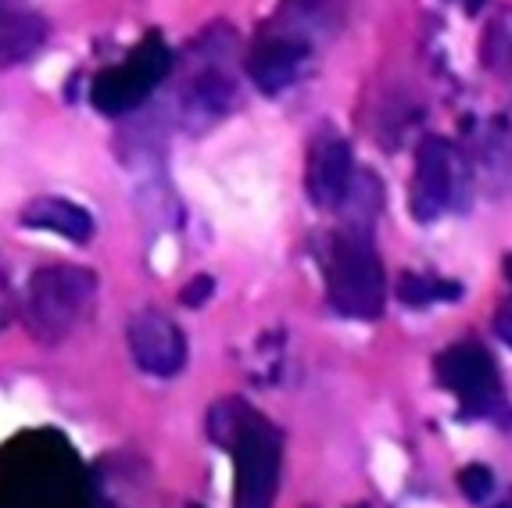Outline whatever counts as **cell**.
<instances>
[{"mask_svg":"<svg viewBox=\"0 0 512 508\" xmlns=\"http://www.w3.org/2000/svg\"><path fill=\"white\" fill-rule=\"evenodd\" d=\"M22 226L43 229V233H58L72 244H86L94 237V219L86 208H79L69 197H40L22 212Z\"/></svg>","mask_w":512,"mask_h":508,"instance_id":"obj_11","label":"cell"},{"mask_svg":"<svg viewBox=\"0 0 512 508\" xmlns=\"http://www.w3.org/2000/svg\"><path fill=\"white\" fill-rule=\"evenodd\" d=\"M172 72V51L169 43L158 33H147L144 40L133 47V51L122 58V65L108 68L94 79V90H90V101L101 115L108 119H119L137 111L147 97L158 90L165 76Z\"/></svg>","mask_w":512,"mask_h":508,"instance_id":"obj_4","label":"cell"},{"mask_svg":"<svg viewBox=\"0 0 512 508\" xmlns=\"http://www.w3.org/2000/svg\"><path fill=\"white\" fill-rule=\"evenodd\" d=\"M359 508H366V505H359Z\"/></svg>","mask_w":512,"mask_h":508,"instance_id":"obj_23","label":"cell"},{"mask_svg":"<svg viewBox=\"0 0 512 508\" xmlns=\"http://www.w3.org/2000/svg\"><path fill=\"white\" fill-rule=\"evenodd\" d=\"M97 297V276L83 265L36 269L26 287V326L40 344L58 348L61 340L90 315Z\"/></svg>","mask_w":512,"mask_h":508,"instance_id":"obj_3","label":"cell"},{"mask_svg":"<svg viewBox=\"0 0 512 508\" xmlns=\"http://www.w3.org/2000/svg\"><path fill=\"white\" fill-rule=\"evenodd\" d=\"M351 187H355V158H351L348 140L337 133L319 136L305 165L308 201L316 204L319 212H337L348 201Z\"/></svg>","mask_w":512,"mask_h":508,"instance_id":"obj_7","label":"cell"},{"mask_svg":"<svg viewBox=\"0 0 512 508\" xmlns=\"http://www.w3.org/2000/svg\"><path fill=\"white\" fill-rule=\"evenodd\" d=\"M480 58H484L487 72H495L498 79H512V8L498 11V15L487 22Z\"/></svg>","mask_w":512,"mask_h":508,"instance_id":"obj_12","label":"cell"},{"mask_svg":"<svg viewBox=\"0 0 512 508\" xmlns=\"http://www.w3.org/2000/svg\"><path fill=\"white\" fill-rule=\"evenodd\" d=\"M495 330H498V337H502L505 344H509V348H512V301H509V305L498 308Z\"/></svg>","mask_w":512,"mask_h":508,"instance_id":"obj_16","label":"cell"},{"mask_svg":"<svg viewBox=\"0 0 512 508\" xmlns=\"http://www.w3.org/2000/svg\"><path fill=\"white\" fill-rule=\"evenodd\" d=\"M326 301L344 319H376L387 301V272L369 229H341L323 247Z\"/></svg>","mask_w":512,"mask_h":508,"instance_id":"obj_2","label":"cell"},{"mask_svg":"<svg viewBox=\"0 0 512 508\" xmlns=\"http://www.w3.org/2000/svg\"><path fill=\"white\" fill-rule=\"evenodd\" d=\"M434 376L452 390L470 419H495L505 412V390L498 362L480 344H452L434 358Z\"/></svg>","mask_w":512,"mask_h":508,"instance_id":"obj_5","label":"cell"},{"mask_svg":"<svg viewBox=\"0 0 512 508\" xmlns=\"http://www.w3.org/2000/svg\"><path fill=\"white\" fill-rule=\"evenodd\" d=\"M459 491L466 501H487L491 498V491H495V473L487 466H480V462H473V466H462L459 469Z\"/></svg>","mask_w":512,"mask_h":508,"instance_id":"obj_14","label":"cell"},{"mask_svg":"<svg viewBox=\"0 0 512 508\" xmlns=\"http://www.w3.org/2000/svg\"><path fill=\"white\" fill-rule=\"evenodd\" d=\"M301 4H305V8H308V4H312V0H301Z\"/></svg>","mask_w":512,"mask_h":508,"instance_id":"obj_19","label":"cell"},{"mask_svg":"<svg viewBox=\"0 0 512 508\" xmlns=\"http://www.w3.org/2000/svg\"><path fill=\"white\" fill-rule=\"evenodd\" d=\"M505 276H509V283H512V254L505 258Z\"/></svg>","mask_w":512,"mask_h":508,"instance_id":"obj_18","label":"cell"},{"mask_svg":"<svg viewBox=\"0 0 512 508\" xmlns=\"http://www.w3.org/2000/svg\"><path fill=\"white\" fill-rule=\"evenodd\" d=\"M509 437H512V423H509Z\"/></svg>","mask_w":512,"mask_h":508,"instance_id":"obj_20","label":"cell"},{"mask_svg":"<svg viewBox=\"0 0 512 508\" xmlns=\"http://www.w3.org/2000/svg\"><path fill=\"white\" fill-rule=\"evenodd\" d=\"M208 433L233 451V508H273L283 458L280 430L240 398H226L208 412Z\"/></svg>","mask_w":512,"mask_h":508,"instance_id":"obj_1","label":"cell"},{"mask_svg":"<svg viewBox=\"0 0 512 508\" xmlns=\"http://www.w3.org/2000/svg\"><path fill=\"white\" fill-rule=\"evenodd\" d=\"M129 351L144 373L176 376L187 362V337L169 315L147 308L129 319Z\"/></svg>","mask_w":512,"mask_h":508,"instance_id":"obj_8","label":"cell"},{"mask_svg":"<svg viewBox=\"0 0 512 508\" xmlns=\"http://www.w3.org/2000/svg\"><path fill=\"white\" fill-rule=\"evenodd\" d=\"M502 508H512V501H509V505H502Z\"/></svg>","mask_w":512,"mask_h":508,"instance_id":"obj_21","label":"cell"},{"mask_svg":"<svg viewBox=\"0 0 512 508\" xmlns=\"http://www.w3.org/2000/svg\"><path fill=\"white\" fill-rule=\"evenodd\" d=\"M47 40V22L18 0H0V68L26 61Z\"/></svg>","mask_w":512,"mask_h":508,"instance_id":"obj_10","label":"cell"},{"mask_svg":"<svg viewBox=\"0 0 512 508\" xmlns=\"http://www.w3.org/2000/svg\"><path fill=\"white\" fill-rule=\"evenodd\" d=\"M308 61V47L294 36H265L255 43V51L248 58V76L262 94H280L294 79L301 76V68Z\"/></svg>","mask_w":512,"mask_h":508,"instance_id":"obj_9","label":"cell"},{"mask_svg":"<svg viewBox=\"0 0 512 508\" xmlns=\"http://www.w3.org/2000/svg\"><path fill=\"white\" fill-rule=\"evenodd\" d=\"M462 4H466V11H470V15H477V11L484 8V0H462Z\"/></svg>","mask_w":512,"mask_h":508,"instance_id":"obj_17","label":"cell"},{"mask_svg":"<svg viewBox=\"0 0 512 508\" xmlns=\"http://www.w3.org/2000/svg\"><path fill=\"white\" fill-rule=\"evenodd\" d=\"M459 183H462V169L452 147L444 144V140H437V136L423 140L416 154V172H412V190H409L412 219L416 222L441 219L448 208H455L462 201Z\"/></svg>","mask_w":512,"mask_h":508,"instance_id":"obj_6","label":"cell"},{"mask_svg":"<svg viewBox=\"0 0 512 508\" xmlns=\"http://www.w3.org/2000/svg\"><path fill=\"white\" fill-rule=\"evenodd\" d=\"M398 301L409 308H430L437 301H459L462 287L459 283H448V280H437V276H419V272H405L402 280H398Z\"/></svg>","mask_w":512,"mask_h":508,"instance_id":"obj_13","label":"cell"},{"mask_svg":"<svg viewBox=\"0 0 512 508\" xmlns=\"http://www.w3.org/2000/svg\"><path fill=\"white\" fill-rule=\"evenodd\" d=\"M212 290H215V280L212 276H194V280L183 287V294H180V301L187 308H201L212 297Z\"/></svg>","mask_w":512,"mask_h":508,"instance_id":"obj_15","label":"cell"},{"mask_svg":"<svg viewBox=\"0 0 512 508\" xmlns=\"http://www.w3.org/2000/svg\"><path fill=\"white\" fill-rule=\"evenodd\" d=\"M190 508H201V505H190Z\"/></svg>","mask_w":512,"mask_h":508,"instance_id":"obj_22","label":"cell"}]
</instances>
